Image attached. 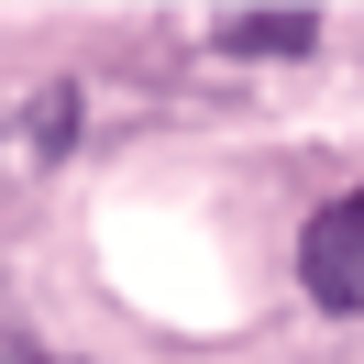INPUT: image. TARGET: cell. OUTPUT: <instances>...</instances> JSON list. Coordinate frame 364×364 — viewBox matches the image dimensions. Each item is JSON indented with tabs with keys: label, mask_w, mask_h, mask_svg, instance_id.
I'll use <instances>...</instances> for the list:
<instances>
[{
	"label": "cell",
	"mask_w": 364,
	"mask_h": 364,
	"mask_svg": "<svg viewBox=\"0 0 364 364\" xmlns=\"http://www.w3.org/2000/svg\"><path fill=\"white\" fill-rule=\"evenodd\" d=\"M67 144H77V89H67V77H55V89H33L23 111L0 122V166H11V177H33V166H55Z\"/></svg>",
	"instance_id": "2"
},
{
	"label": "cell",
	"mask_w": 364,
	"mask_h": 364,
	"mask_svg": "<svg viewBox=\"0 0 364 364\" xmlns=\"http://www.w3.org/2000/svg\"><path fill=\"white\" fill-rule=\"evenodd\" d=\"M221 45H232V55H265V67H287V55H320V11H232Z\"/></svg>",
	"instance_id": "3"
},
{
	"label": "cell",
	"mask_w": 364,
	"mask_h": 364,
	"mask_svg": "<svg viewBox=\"0 0 364 364\" xmlns=\"http://www.w3.org/2000/svg\"><path fill=\"white\" fill-rule=\"evenodd\" d=\"M298 287H309L320 309L364 320V188H342V199L309 210V232H298Z\"/></svg>",
	"instance_id": "1"
},
{
	"label": "cell",
	"mask_w": 364,
	"mask_h": 364,
	"mask_svg": "<svg viewBox=\"0 0 364 364\" xmlns=\"http://www.w3.org/2000/svg\"><path fill=\"white\" fill-rule=\"evenodd\" d=\"M0 364H67V353H33V342H11V331H0Z\"/></svg>",
	"instance_id": "4"
}]
</instances>
